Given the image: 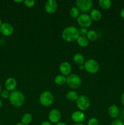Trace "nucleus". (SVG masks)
<instances>
[{
  "instance_id": "c9c22d12",
  "label": "nucleus",
  "mask_w": 124,
  "mask_h": 125,
  "mask_svg": "<svg viewBox=\"0 0 124 125\" xmlns=\"http://www.w3.org/2000/svg\"><path fill=\"white\" fill-rule=\"evenodd\" d=\"M73 125H85V124H83V123H74Z\"/></svg>"
},
{
  "instance_id": "423d86ee",
  "label": "nucleus",
  "mask_w": 124,
  "mask_h": 125,
  "mask_svg": "<svg viewBox=\"0 0 124 125\" xmlns=\"http://www.w3.org/2000/svg\"><path fill=\"white\" fill-rule=\"evenodd\" d=\"M76 105L80 111H85L88 109L91 105V102L87 96L84 95H79L76 101Z\"/></svg>"
},
{
  "instance_id": "473e14b6",
  "label": "nucleus",
  "mask_w": 124,
  "mask_h": 125,
  "mask_svg": "<svg viewBox=\"0 0 124 125\" xmlns=\"http://www.w3.org/2000/svg\"><path fill=\"white\" fill-rule=\"evenodd\" d=\"M79 68L80 70H85V66H84V64L79 65Z\"/></svg>"
},
{
  "instance_id": "c85d7f7f",
  "label": "nucleus",
  "mask_w": 124,
  "mask_h": 125,
  "mask_svg": "<svg viewBox=\"0 0 124 125\" xmlns=\"http://www.w3.org/2000/svg\"><path fill=\"white\" fill-rule=\"evenodd\" d=\"M110 125H124V123L122 122V120L117 118V119H114L111 122Z\"/></svg>"
},
{
  "instance_id": "ea45409f",
  "label": "nucleus",
  "mask_w": 124,
  "mask_h": 125,
  "mask_svg": "<svg viewBox=\"0 0 124 125\" xmlns=\"http://www.w3.org/2000/svg\"><path fill=\"white\" fill-rule=\"evenodd\" d=\"M1 91H2V90H1V84H0V94H1Z\"/></svg>"
},
{
  "instance_id": "f257e3e1",
  "label": "nucleus",
  "mask_w": 124,
  "mask_h": 125,
  "mask_svg": "<svg viewBox=\"0 0 124 125\" xmlns=\"http://www.w3.org/2000/svg\"><path fill=\"white\" fill-rule=\"evenodd\" d=\"M79 36H80V34H79V29L72 26L65 28L62 32V39L64 41L68 42L77 41Z\"/></svg>"
},
{
  "instance_id": "f3484780",
  "label": "nucleus",
  "mask_w": 124,
  "mask_h": 125,
  "mask_svg": "<svg viewBox=\"0 0 124 125\" xmlns=\"http://www.w3.org/2000/svg\"><path fill=\"white\" fill-rule=\"evenodd\" d=\"M79 95L74 90H70L66 94V98L69 101H76Z\"/></svg>"
},
{
  "instance_id": "20e7f679",
  "label": "nucleus",
  "mask_w": 124,
  "mask_h": 125,
  "mask_svg": "<svg viewBox=\"0 0 124 125\" xmlns=\"http://www.w3.org/2000/svg\"><path fill=\"white\" fill-rule=\"evenodd\" d=\"M66 84L72 89H77L81 84V79L79 75L71 73L66 77Z\"/></svg>"
},
{
  "instance_id": "ddd939ff",
  "label": "nucleus",
  "mask_w": 124,
  "mask_h": 125,
  "mask_svg": "<svg viewBox=\"0 0 124 125\" xmlns=\"http://www.w3.org/2000/svg\"><path fill=\"white\" fill-rule=\"evenodd\" d=\"M71 120L75 123H81L85 120V115L82 111H74L71 115Z\"/></svg>"
},
{
  "instance_id": "a878e982",
  "label": "nucleus",
  "mask_w": 124,
  "mask_h": 125,
  "mask_svg": "<svg viewBox=\"0 0 124 125\" xmlns=\"http://www.w3.org/2000/svg\"><path fill=\"white\" fill-rule=\"evenodd\" d=\"M98 120L96 118L92 117L89 119L87 122V125H98Z\"/></svg>"
},
{
  "instance_id": "9b49d317",
  "label": "nucleus",
  "mask_w": 124,
  "mask_h": 125,
  "mask_svg": "<svg viewBox=\"0 0 124 125\" xmlns=\"http://www.w3.org/2000/svg\"><path fill=\"white\" fill-rule=\"evenodd\" d=\"M14 28L13 26L9 23H3L0 26V32L6 37L10 36L13 34Z\"/></svg>"
},
{
  "instance_id": "2eb2a0df",
  "label": "nucleus",
  "mask_w": 124,
  "mask_h": 125,
  "mask_svg": "<svg viewBox=\"0 0 124 125\" xmlns=\"http://www.w3.org/2000/svg\"><path fill=\"white\" fill-rule=\"evenodd\" d=\"M108 115L111 118H113V119H117L118 117L120 114V111H119V109L116 105H111L109 107L108 110Z\"/></svg>"
},
{
  "instance_id": "1a4fd4ad",
  "label": "nucleus",
  "mask_w": 124,
  "mask_h": 125,
  "mask_svg": "<svg viewBox=\"0 0 124 125\" xmlns=\"http://www.w3.org/2000/svg\"><path fill=\"white\" fill-rule=\"evenodd\" d=\"M62 118V114L59 110L53 109L49 112L48 118L49 122L52 124H57L60 122Z\"/></svg>"
},
{
  "instance_id": "393cba45",
  "label": "nucleus",
  "mask_w": 124,
  "mask_h": 125,
  "mask_svg": "<svg viewBox=\"0 0 124 125\" xmlns=\"http://www.w3.org/2000/svg\"><path fill=\"white\" fill-rule=\"evenodd\" d=\"M24 4L27 7L31 8L35 5V1L34 0H26L24 1Z\"/></svg>"
},
{
  "instance_id": "5701e85b",
  "label": "nucleus",
  "mask_w": 124,
  "mask_h": 125,
  "mask_svg": "<svg viewBox=\"0 0 124 125\" xmlns=\"http://www.w3.org/2000/svg\"><path fill=\"white\" fill-rule=\"evenodd\" d=\"M86 37L88 39L89 41H96L97 39V34L95 31L89 30L88 32L87 35H86Z\"/></svg>"
},
{
  "instance_id": "58836bf2",
  "label": "nucleus",
  "mask_w": 124,
  "mask_h": 125,
  "mask_svg": "<svg viewBox=\"0 0 124 125\" xmlns=\"http://www.w3.org/2000/svg\"><path fill=\"white\" fill-rule=\"evenodd\" d=\"M2 24V21H1V20L0 19V26H1V24Z\"/></svg>"
},
{
  "instance_id": "e433bc0d",
  "label": "nucleus",
  "mask_w": 124,
  "mask_h": 125,
  "mask_svg": "<svg viewBox=\"0 0 124 125\" xmlns=\"http://www.w3.org/2000/svg\"><path fill=\"white\" fill-rule=\"evenodd\" d=\"M2 101H1V99H0V109L2 107Z\"/></svg>"
},
{
  "instance_id": "0eeeda50",
  "label": "nucleus",
  "mask_w": 124,
  "mask_h": 125,
  "mask_svg": "<svg viewBox=\"0 0 124 125\" xmlns=\"http://www.w3.org/2000/svg\"><path fill=\"white\" fill-rule=\"evenodd\" d=\"M75 5L79 10L85 13L91 10L93 6V2L91 0H77Z\"/></svg>"
},
{
  "instance_id": "a19ab883",
  "label": "nucleus",
  "mask_w": 124,
  "mask_h": 125,
  "mask_svg": "<svg viewBox=\"0 0 124 125\" xmlns=\"http://www.w3.org/2000/svg\"><path fill=\"white\" fill-rule=\"evenodd\" d=\"M122 114H123V116L124 117V111H122Z\"/></svg>"
},
{
  "instance_id": "9d476101",
  "label": "nucleus",
  "mask_w": 124,
  "mask_h": 125,
  "mask_svg": "<svg viewBox=\"0 0 124 125\" xmlns=\"http://www.w3.org/2000/svg\"><path fill=\"white\" fill-rule=\"evenodd\" d=\"M58 9V3L55 0H48L45 2L44 9L46 13L52 14L57 11Z\"/></svg>"
},
{
  "instance_id": "c756f323",
  "label": "nucleus",
  "mask_w": 124,
  "mask_h": 125,
  "mask_svg": "<svg viewBox=\"0 0 124 125\" xmlns=\"http://www.w3.org/2000/svg\"><path fill=\"white\" fill-rule=\"evenodd\" d=\"M40 125H53V124L51 123L49 121V122H47V121H44V122H42Z\"/></svg>"
},
{
  "instance_id": "7c9ffc66",
  "label": "nucleus",
  "mask_w": 124,
  "mask_h": 125,
  "mask_svg": "<svg viewBox=\"0 0 124 125\" xmlns=\"http://www.w3.org/2000/svg\"><path fill=\"white\" fill-rule=\"evenodd\" d=\"M120 101H121L122 104L124 106V92L122 94L121 97H120Z\"/></svg>"
},
{
  "instance_id": "6e6552de",
  "label": "nucleus",
  "mask_w": 124,
  "mask_h": 125,
  "mask_svg": "<svg viewBox=\"0 0 124 125\" xmlns=\"http://www.w3.org/2000/svg\"><path fill=\"white\" fill-rule=\"evenodd\" d=\"M77 21L81 28H84L90 27L92 23V20H91L89 15H88L85 13L80 14L79 17L77 19Z\"/></svg>"
},
{
  "instance_id": "412c9836",
  "label": "nucleus",
  "mask_w": 124,
  "mask_h": 125,
  "mask_svg": "<svg viewBox=\"0 0 124 125\" xmlns=\"http://www.w3.org/2000/svg\"><path fill=\"white\" fill-rule=\"evenodd\" d=\"M98 5L102 9L108 10L111 7L112 2L110 0H99Z\"/></svg>"
},
{
  "instance_id": "6ab92c4d",
  "label": "nucleus",
  "mask_w": 124,
  "mask_h": 125,
  "mask_svg": "<svg viewBox=\"0 0 124 125\" xmlns=\"http://www.w3.org/2000/svg\"><path fill=\"white\" fill-rule=\"evenodd\" d=\"M77 42L78 45L80 46L82 48L86 47L88 45H89V41L88 39H87L86 36H81V35H80L79 37V38L77 40Z\"/></svg>"
},
{
  "instance_id": "72a5a7b5",
  "label": "nucleus",
  "mask_w": 124,
  "mask_h": 125,
  "mask_svg": "<svg viewBox=\"0 0 124 125\" xmlns=\"http://www.w3.org/2000/svg\"><path fill=\"white\" fill-rule=\"evenodd\" d=\"M55 125H67L66 123H65L64 122H60L59 123H57V124H55Z\"/></svg>"
},
{
  "instance_id": "7ed1b4c3",
  "label": "nucleus",
  "mask_w": 124,
  "mask_h": 125,
  "mask_svg": "<svg viewBox=\"0 0 124 125\" xmlns=\"http://www.w3.org/2000/svg\"><path fill=\"white\" fill-rule=\"evenodd\" d=\"M40 104L44 107L51 106L54 101V96L53 94L49 91H44L40 94L39 97Z\"/></svg>"
},
{
  "instance_id": "f8f14e48",
  "label": "nucleus",
  "mask_w": 124,
  "mask_h": 125,
  "mask_svg": "<svg viewBox=\"0 0 124 125\" xmlns=\"http://www.w3.org/2000/svg\"><path fill=\"white\" fill-rule=\"evenodd\" d=\"M59 70L61 74L68 76L69 74H71L72 72V66L68 62H63L60 63L59 66Z\"/></svg>"
},
{
  "instance_id": "4c0bfd02",
  "label": "nucleus",
  "mask_w": 124,
  "mask_h": 125,
  "mask_svg": "<svg viewBox=\"0 0 124 125\" xmlns=\"http://www.w3.org/2000/svg\"><path fill=\"white\" fill-rule=\"evenodd\" d=\"M15 125H24L23 123H22L21 122H19V123H17Z\"/></svg>"
},
{
  "instance_id": "4be33fe9",
  "label": "nucleus",
  "mask_w": 124,
  "mask_h": 125,
  "mask_svg": "<svg viewBox=\"0 0 124 125\" xmlns=\"http://www.w3.org/2000/svg\"><path fill=\"white\" fill-rule=\"evenodd\" d=\"M32 115L29 113H25L22 116L21 122L25 125H28L30 124L32 121Z\"/></svg>"
},
{
  "instance_id": "39448f33",
  "label": "nucleus",
  "mask_w": 124,
  "mask_h": 125,
  "mask_svg": "<svg viewBox=\"0 0 124 125\" xmlns=\"http://www.w3.org/2000/svg\"><path fill=\"white\" fill-rule=\"evenodd\" d=\"M85 70L90 74H96L98 72L100 68L99 63L93 59H89L84 63Z\"/></svg>"
},
{
  "instance_id": "bb28decb",
  "label": "nucleus",
  "mask_w": 124,
  "mask_h": 125,
  "mask_svg": "<svg viewBox=\"0 0 124 125\" xmlns=\"http://www.w3.org/2000/svg\"><path fill=\"white\" fill-rule=\"evenodd\" d=\"M10 92H9L8 90H3L1 91V94H0V95H1V97L4 99H8L9 98V96H10Z\"/></svg>"
},
{
  "instance_id": "f03ea898",
  "label": "nucleus",
  "mask_w": 124,
  "mask_h": 125,
  "mask_svg": "<svg viewBox=\"0 0 124 125\" xmlns=\"http://www.w3.org/2000/svg\"><path fill=\"white\" fill-rule=\"evenodd\" d=\"M9 101L11 104L15 107H21L25 102L24 95L19 90H14L10 94Z\"/></svg>"
},
{
  "instance_id": "aec40b11",
  "label": "nucleus",
  "mask_w": 124,
  "mask_h": 125,
  "mask_svg": "<svg viewBox=\"0 0 124 125\" xmlns=\"http://www.w3.org/2000/svg\"><path fill=\"white\" fill-rule=\"evenodd\" d=\"M54 82L57 85H64L65 84H66V77L62 74H58L55 77Z\"/></svg>"
},
{
  "instance_id": "a211bd4d",
  "label": "nucleus",
  "mask_w": 124,
  "mask_h": 125,
  "mask_svg": "<svg viewBox=\"0 0 124 125\" xmlns=\"http://www.w3.org/2000/svg\"><path fill=\"white\" fill-rule=\"evenodd\" d=\"M73 61H74L75 64L78 65H83L84 64L85 62V57L81 54L77 53L73 57Z\"/></svg>"
},
{
  "instance_id": "4468645a",
  "label": "nucleus",
  "mask_w": 124,
  "mask_h": 125,
  "mask_svg": "<svg viewBox=\"0 0 124 125\" xmlns=\"http://www.w3.org/2000/svg\"><path fill=\"white\" fill-rule=\"evenodd\" d=\"M17 86V82L15 78H9L6 79L5 82V87L6 90H8L9 92H13L15 90Z\"/></svg>"
},
{
  "instance_id": "f704fd0d",
  "label": "nucleus",
  "mask_w": 124,
  "mask_h": 125,
  "mask_svg": "<svg viewBox=\"0 0 124 125\" xmlns=\"http://www.w3.org/2000/svg\"><path fill=\"white\" fill-rule=\"evenodd\" d=\"M24 1L23 0H18V1H17V0H15L14 2H17V3H21V2H24Z\"/></svg>"
},
{
  "instance_id": "2f4dec72",
  "label": "nucleus",
  "mask_w": 124,
  "mask_h": 125,
  "mask_svg": "<svg viewBox=\"0 0 124 125\" xmlns=\"http://www.w3.org/2000/svg\"><path fill=\"white\" fill-rule=\"evenodd\" d=\"M120 15L122 18H124V8L122 9L120 12Z\"/></svg>"
},
{
  "instance_id": "79ce46f5",
  "label": "nucleus",
  "mask_w": 124,
  "mask_h": 125,
  "mask_svg": "<svg viewBox=\"0 0 124 125\" xmlns=\"http://www.w3.org/2000/svg\"><path fill=\"white\" fill-rule=\"evenodd\" d=\"M0 34H1V32H0Z\"/></svg>"
},
{
  "instance_id": "cd10ccee",
  "label": "nucleus",
  "mask_w": 124,
  "mask_h": 125,
  "mask_svg": "<svg viewBox=\"0 0 124 125\" xmlns=\"http://www.w3.org/2000/svg\"><path fill=\"white\" fill-rule=\"evenodd\" d=\"M79 31L80 35H81V36H86L88 31L87 30V28H81L80 29H79Z\"/></svg>"
},
{
  "instance_id": "dca6fc26",
  "label": "nucleus",
  "mask_w": 124,
  "mask_h": 125,
  "mask_svg": "<svg viewBox=\"0 0 124 125\" xmlns=\"http://www.w3.org/2000/svg\"><path fill=\"white\" fill-rule=\"evenodd\" d=\"M90 17L91 20L94 21H98L102 18V13L100 11L96 9H93L90 12Z\"/></svg>"
},
{
  "instance_id": "b1692460",
  "label": "nucleus",
  "mask_w": 124,
  "mask_h": 125,
  "mask_svg": "<svg viewBox=\"0 0 124 125\" xmlns=\"http://www.w3.org/2000/svg\"><path fill=\"white\" fill-rule=\"evenodd\" d=\"M69 15L73 19H77L80 15V10L76 7H73L69 10Z\"/></svg>"
}]
</instances>
